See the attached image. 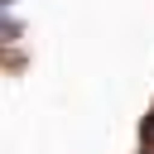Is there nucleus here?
<instances>
[{
  "label": "nucleus",
  "instance_id": "1",
  "mask_svg": "<svg viewBox=\"0 0 154 154\" xmlns=\"http://www.w3.org/2000/svg\"><path fill=\"white\" fill-rule=\"evenodd\" d=\"M144 154H154V144H149V149H144Z\"/></svg>",
  "mask_w": 154,
  "mask_h": 154
}]
</instances>
